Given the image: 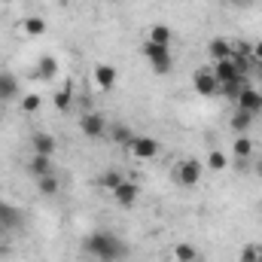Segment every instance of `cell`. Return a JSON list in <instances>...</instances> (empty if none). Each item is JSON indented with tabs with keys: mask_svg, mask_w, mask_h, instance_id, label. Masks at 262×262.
Masks as SVG:
<instances>
[{
	"mask_svg": "<svg viewBox=\"0 0 262 262\" xmlns=\"http://www.w3.org/2000/svg\"><path fill=\"white\" fill-rule=\"evenodd\" d=\"M79 250L95 262H122L128 256V244H125L116 232H110V229H95V232H89V235L79 241Z\"/></svg>",
	"mask_w": 262,
	"mask_h": 262,
	"instance_id": "cell-1",
	"label": "cell"
},
{
	"mask_svg": "<svg viewBox=\"0 0 262 262\" xmlns=\"http://www.w3.org/2000/svg\"><path fill=\"white\" fill-rule=\"evenodd\" d=\"M171 177H174L177 186H183V189H195L198 183H201V177H204V165H201L198 159H192V156H186V159H180V162L174 165Z\"/></svg>",
	"mask_w": 262,
	"mask_h": 262,
	"instance_id": "cell-2",
	"label": "cell"
},
{
	"mask_svg": "<svg viewBox=\"0 0 262 262\" xmlns=\"http://www.w3.org/2000/svg\"><path fill=\"white\" fill-rule=\"evenodd\" d=\"M140 55L146 58V64L152 67V73H159V76H165V73H171V67H174V58H171V46H159V43H143L140 46Z\"/></svg>",
	"mask_w": 262,
	"mask_h": 262,
	"instance_id": "cell-3",
	"label": "cell"
},
{
	"mask_svg": "<svg viewBox=\"0 0 262 262\" xmlns=\"http://www.w3.org/2000/svg\"><path fill=\"white\" fill-rule=\"evenodd\" d=\"M125 149L131 152V159H137V162H152L162 152V143L156 137H146V134H131Z\"/></svg>",
	"mask_w": 262,
	"mask_h": 262,
	"instance_id": "cell-4",
	"label": "cell"
},
{
	"mask_svg": "<svg viewBox=\"0 0 262 262\" xmlns=\"http://www.w3.org/2000/svg\"><path fill=\"white\" fill-rule=\"evenodd\" d=\"M79 131H82L89 140H101V137H107L110 125H107V119H104L98 110H85V113L79 116Z\"/></svg>",
	"mask_w": 262,
	"mask_h": 262,
	"instance_id": "cell-5",
	"label": "cell"
},
{
	"mask_svg": "<svg viewBox=\"0 0 262 262\" xmlns=\"http://www.w3.org/2000/svg\"><path fill=\"white\" fill-rule=\"evenodd\" d=\"M192 89L201 98H216L220 95V82H216V76H213L210 67H198L195 73H192Z\"/></svg>",
	"mask_w": 262,
	"mask_h": 262,
	"instance_id": "cell-6",
	"label": "cell"
},
{
	"mask_svg": "<svg viewBox=\"0 0 262 262\" xmlns=\"http://www.w3.org/2000/svg\"><path fill=\"white\" fill-rule=\"evenodd\" d=\"M25 226V210L12 201H3L0 198V229L3 232H18Z\"/></svg>",
	"mask_w": 262,
	"mask_h": 262,
	"instance_id": "cell-7",
	"label": "cell"
},
{
	"mask_svg": "<svg viewBox=\"0 0 262 262\" xmlns=\"http://www.w3.org/2000/svg\"><path fill=\"white\" fill-rule=\"evenodd\" d=\"M110 195H113V204H116V207L131 210V207L137 204V198H140V186H137L134 180H122V183H119Z\"/></svg>",
	"mask_w": 262,
	"mask_h": 262,
	"instance_id": "cell-8",
	"label": "cell"
},
{
	"mask_svg": "<svg viewBox=\"0 0 262 262\" xmlns=\"http://www.w3.org/2000/svg\"><path fill=\"white\" fill-rule=\"evenodd\" d=\"M235 107H238V110H244V113H253V116H259V113H262V92L253 85V82H247V85L241 89V95H238Z\"/></svg>",
	"mask_w": 262,
	"mask_h": 262,
	"instance_id": "cell-9",
	"label": "cell"
},
{
	"mask_svg": "<svg viewBox=\"0 0 262 262\" xmlns=\"http://www.w3.org/2000/svg\"><path fill=\"white\" fill-rule=\"evenodd\" d=\"M92 82H95V89H101V92H113L116 82H119V73H116L113 64H95V70H92Z\"/></svg>",
	"mask_w": 262,
	"mask_h": 262,
	"instance_id": "cell-10",
	"label": "cell"
},
{
	"mask_svg": "<svg viewBox=\"0 0 262 262\" xmlns=\"http://www.w3.org/2000/svg\"><path fill=\"white\" fill-rule=\"evenodd\" d=\"M55 149H58V140L49 134V131H34L31 134V152L34 156H55Z\"/></svg>",
	"mask_w": 262,
	"mask_h": 262,
	"instance_id": "cell-11",
	"label": "cell"
},
{
	"mask_svg": "<svg viewBox=\"0 0 262 262\" xmlns=\"http://www.w3.org/2000/svg\"><path fill=\"white\" fill-rule=\"evenodd\" d=\"M58 73H61V64H58L55 55H40V58H37V67H34V76H37V79L52 82V79H58Z\"/></svg>",
	"mask_w": 262,
	"mask_h": 262,
	"instance_id": "cell-12",
	"label": "cell"
},
{
	"mask_svg": "<svg viewBox=\"0 0 262 262\" xmlns=\"http://www.w3.org/2000/svg\"><path fill=\"white\" fill-rule=\"evenodd\" d=\"M229 156H232V159H238V162L253 159V156H256V143H253V137L238 134V137H235V143H232V152H229Z\"/></svg>",
	"mask_w": 262,
	"mask_h": 262,
	"instance_id": "cell-13",
	"label": "cell"
},
{
	"mask_svg": "<svg viewBox=\"0 0 262 262\" xmlns=\"http://www.w3.org/2000/svg\"><path fill=\"white\" fill-rule=\"evenodd\" d=\"M198 259H201V253H198L195 244H189V241H177L171 247V262H198Z\"/></svg>",
	"mask_w": 262,
	"mask_h": 262,
	"instance_id": "cell-14",
	"label": "cell"
},
{
	"mask_svg": "<svg viewBox=\"0 0 262 262\" xmlns=\"http://www.w3.org/2000/svg\"><path fill=\"white\" fill-rule=\"evenodd\" d=\"M18 31H21V37L37 40V37H43V34H46V21H43L40 15H28V18H21V21H18Z\"/></svg>",
	"mask_w": 262,
	"mask_h": 262,
	"instance_id": "cell-15",
	"label": "cell"
},
{
	"mask_svg": "<svg viewBox=\"0 0 262 262\" xmlns=\"http://www.w3.org/2000/svg\"><path fill=\"white\" fill-rule=\"evenodd\" d=\"M229 55H232V40H229V37H213V40H207V58L223 61V58H229Z\"/></svg>",
	"mask_w": 262,
	"mask_h": 262,
	"instance_id": "cell-16",
	"label": "cell"
},
{
	"mask_svg": "<svg viewBox=\"0 0 262 262\" xmlns=\"http://www.w3.org/2000/svg\"><path fill=\"white\" fill-rule=\"evenodd\" d=\"M28 174H31L34 180H40V177H46V174H55L52 159H49V156H31V162H28Z\"/></svg>",
	"mask_w": 262,
	"mask_h": 262,
	"instance_id": "cell-17",
	"label": "cell"
},
{
	"mask_svg": "<svg viewBox=\"0 0 262 262\" xmlns=\"http://www.w3.org/2000/svg\"><path fill=\"white\" fill-rule=\"evenodd\" d=\"M18 95V79L9 70H0V104H9Z\"/></svg>",
	"mask_w": 262,
	"mask_h": 262,
	"instance_id": "cell-18",
	"label": "cell"
},
{
	"mask_svg": "<svg viewBox=\"0 0 262 262\" xmlns=\"http://www.w3.org/2000/svg\"><path fill=\"white\" fill-rule=\"evenodd\" d=\"M213 76H216V82L223 85V82H229V79H235V76H244V73H238V67L232 64V58H223V61H213Z\"/></svg>",
	"mask_w": 262,
	"mask_h": 262,
	"instance_id": "cell-19",
	"label": "cell"
},
{
	"mask_svg": "<svg viewBox=\"0 0 262 262\" xmlns=\"http://www.w3.org/2000/svg\"><path fill=\"white\" fill-rule=\"evenodd\" d=\"M204 168L213 171V174H223V171L229 168V152H223V149H210V152L204 156Z\"/></svg>",
	"mask_w": 262,
	"mask_h": 262,
	"instance_id": "cell-20",
	"label": "cell"
},
{
	"mask_svg": "<svg viewBox=\"0 0 262 262\" xmlns=\"http://www.w3.org/2000/svg\"><path fill=\"white\" fill-rule=\"evenodd\" d=\"M146 40H149V43H159V46H171V40H174V31H171L168 25H149V31H146Z\"/></svg>",
	"mask_w": 262,
	"mask_h": 262,
	"instance_id": "cell-21",
	"label": "cell"
},
{
	"mask_svg": "<svg viewBox=\"0 0 262 262\" xmlns=\"http://www.w3.org/2000/svg\"><path fill=\"white\" fill-rule=\"evenodd\" d=\"M122 180H128V177H125L122 171H116V168H110V171H101V174H98V186H101L104 192H113Z\"/></svg>",
	"mask_w": 262,
	"mask_h": 262,
	"instance_id": "cell-22",
	"label": "cell"
},
{
	"mask_svg": "<svg viewBox=\"0 0 262 262\" xmlns=\"http://www.w3.org/2000/svg\"><path fill=\"white\" fill-rule=\"evenodd\" d=\"M247 82H250V76H235V79H229V82L220 85V95L229 98V101H238V95H241V89H244Z\"/></svg>",
	"mask_w": 262,
	"mask_h": 262,
	"instance_id": "cell-23",
	"label": "cell"
},
{
	"mask_svg": "<svg viewBox=\"0 0 262 262\" xmlns=\"http://www.w3.org/2000/svg\"><path fill=\"white\" fill-rule=\"evenodd\" d=\"M34 183H37V192L46 195V198L58 195V189H61V180H58L55 174H46V177H40V180H34Z\"/></svg>",
	"mask_w": 262,
	"mask_h": 262,
	"instance_id": "cell-24",
	"label": "cell"
},
{
	"mask_svg": "<svg viewBox=\"0 0 262 262\" xmlns=\"http://www.w3.org/2000/svg\"><path fill=\"white\" fill-rule=\"evenodd\" d=\"M253 113H244V110H238L235 107V113H232V119H229V125H232V131H238V134H244V131L253 125Z\"/></svg>",
	"mask_w": 262,
	"mask_h": 262,
	"instance_id": "cell-25",
	"label": "cell"
},
{
	"mask_svg": "<svg viewBox=\"0 0 262 262\" xmlns=\"http://www.w3.org/2000/svg\"><path fill=\"white\" fill-rule=\"evenodd\" d=\"M52 101H55V107H58L61 113H67V110H70V104H73V82H64V85L55 92V98H52Z\"/></svg>",
	"mask_w": 262,
	"mask_h": 262,
	"instance_id": "cell-26",
	"label": "cell"
},
{
	"mask_svg": "<svg viewBox=\"0 0 262 262\" xmlns=\"http://www.w3.org/2000/svg\"><path fill=\"white\" fill-rule=\"evenodd\" d=\"M40 107H43V98H40V95H34V92H31V95H25V98H21V104H18V110H21V113H37Z\"/></svg>",
	"mask_w": 262,
	"mask_h": 262,
	"instance_id": "cell-27",
	"label": "cell"
},
{
	"mask_svg": "<svg viewBox=\"0 0 262 262\" xmlns=\"http://www.w3.org/2000/svg\"><path fill=\"white\" fill-rule=\"evenodd\" d=\"M238 262H262L259 259V244H244L238 250Z\"/></svg>",
	"mask_w": 262,
	"mask_h": 262,
	"instance_id": "cell-28",
	"label": "cell"
},
{
	"mask_svg": "<svg viewBox=\"0 0 262 262\" xmlns=\"http://www.w3.org/2000/svg\"><path fill=\"white\" fill-rule=\"evenodd\" d=\"M107 134H110L116 143H128V140H131V131L125 128V125H113V128L107 131Z\"/></svg>",
	"mask_w": 262,
	"mask_h": 262,
	"instance_id": "cell-29",
	"label": "cell"
},
{
	"mask_svg": "<svg viewBox=\"0 0 262 262\" xmlns=\"http://www.w3.org/2000/svg\"><path fill=\"white\" fill-rule=\"evenodd\" d=\"M250 58H253V64H262V40H256L250 46Z\"/></svg>",
	"mask_w": 262,
	"mask_h": 262,
	"instance_id": "cell-30",
	"label": "cell"
},
{
	"mask_svg": "<svg viewBox=\"0 0 262 262\" xmlns=\"http://www.w3.org/2000/svg\"><path fill=\"white\" fill-rule=\"evenodd\" d=\"M253 171H256V177L262 180V156H256V159H253Z\"/></svg>",
	"mask_w": 262,
	"mask_h": 262,
	"instance_id": "cell-31",
	"label": "cell"
},
{
	"mask_svg": "<svg viewBox=\"0 0 262 262\" xmlns=\"http://www.w3.org/2000/svg\"><path fill=\"white\" fill-rule=\"evenodd\" d=\"M253 76H256V79H262V64H253V70H250V79H253Z\"/></svg>",
	"mask_w": 262,
	"mask_h": 262,
	"instance_id": "cell-32",
	"label": "cell"
},
{
	"mask_svg": "<svg viewBox=\"0 0 262 262\" xmlns=\"http://www.w3.org/2000/svg\"><path fill=\"white\" fill-rule=\"evenodd\" d=\"M226 3H244V0H226Z\"/></svg>",
	"mask_w": 262,
	"mask_h": 262,
	"instance_id": "cell-33",
	"label": "cell"
},
{
	"mask_svg": "<svg viewBox=\"0 0 262 262\" xmlns=\"http://www.w3.org/2000/svg\"><path fill=\"white\" fill-rule=\"evenodd\" d=\"M0 119H3V104H0Z\"/></svg>",
	"mask_w": 262,
	"mask_h": 262,
	"instance_id": "cell-34",
	"label": "cell"
},
{
	"mask_svg": "<svg viewBox=\"0 0 262 262\" xmlns=\"http://www.w3.org/2000/svg\"><path fill=\"white\" fill-rule=\"evenodd\" d=\"M259 259H262V244H259Z\"/></svg>",
	"mask_w": 262,
	"mask_h": 262,
	"instance_id": "cell-35",
	"label": "cell"
}]
</instances>
